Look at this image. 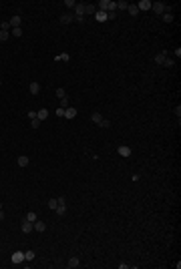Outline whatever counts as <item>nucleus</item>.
<instances>
[{
    "mask_svg": "<svg viewBox=\"0 0 181 269\" xmlns=\"http://www.w3.org/2000/svg\"><path fill=\"white\" fill-rule=\"evenodd\" d=\"M97 10L101 12H115L117 10V2H113V0H99V4H97Z\"/></svg>",
    "mask_w": 181,
    "mask_h": 269,
    "instance_id": "obj_1",
    "label": "nucleus"
},
{
    "mask_svg": "<svg viewBox=\"0 0 181 269\" xmlns=\"http://www.w3.org/2000/svg\"><path fill=\"white\" fill-rule=\"evenodd\" d=\"M151 10L155 12V14H159V16H161L163 12L167 10V4H165V2H161V0H159V2H153V4H151Z\"/></svg>",
    "mask_w": 181,
    "mask_h": 269,
    "instance_id": "obj_2",
    "label": "nucleus"
},
{
    "mask_svg": "<svg viewBox=\"0 0 181 269\" xmlns=\"http://www.w3.org/2000/svg\"><path fill=\"white\" fill-rule=\"evenodd\" d=\"M10 261L14 263V265L24 263V253H22V251H14V253H12V257H10Z\"/></svg>",
    "mask_w": 181,
    "mask_h": 269,
    "instance_id": "obj_3",
    "label": "nucleus"
},
{
    "mask_svg": "<svg viewBox=\"0 0 181 269\" xmlns=\"http://www.w3.org/2000/svg\"><path fill=\"white\" fill-rule=\"evenodd\" d=\"M20 231H22V233H32V231H34V223H30V221L24 219L22 225H20Z\"/></svg>",
    "mask_w": 181,
    "mask_h": 269,
    "instance_id": "obj_4",
    "label": "nucleus"
},
{
    "mask_svg": "<svg viewBox=\"0 0 181 269\" xmlns=\"http://www.w3.org/2000/svg\"><path fill=\"white\" fill-rule=\"evenodd\" d=\"M60 22H62V24H70V22H75V14H70V12H65V14L60 16Z\"/></svg>",
    "mask_w": 181,
    "mask_h": 269,
    "instance_id": "obj_5",
    "label": "nucleus"
},
{
    "mask_svg": "<svg viewBox=\"0 0 181 269\" xmlns=\"http://www.w3.org/2000/svg\"><path fill=\"white\" fill-rule=\"evenodd\" d=\"M151 0H141V2H137V8L139 10H151Z\"/></svg>",
    "mask_w": 181,
    "mask_h": 269,
    "instance_id": "obj_6",
    "label": "nucleus"
},
{
    "mask_svg": "<svg viewBox=\"0 0 181 269\" xmlns=\"http://www.w3.org/2000/svg\"><path fill=\"white\" fill-rule=\"evenodd\" d=\"M117 153H119L121 157H131V149H129L127 145H121L119 149H117Z\"/></svg>",
    "mask_w": 181,
    "mask_h": 269,
    "instance_id": "obj_7",
    "label": "nucleus"
},
{
    "mask_svg": "<svg viewBox=\"0 0 181 269\" xmlns=\"http://www.w3.org/2000/svg\"><path fill=\"white\" fill-rule=\"evenodd\" d=\"M45 229H46V223H45V221H40V219H36V221H34V231H36V233H42Z\"/></svg>",
    "mask_w": 181,
    "mask_h": 269,
    "instance_id": "obj_8",
    "label": "nucleus"
},
{
    "mask_svg": "<svg viewBox=\"0 0 181 269\" xmlns=\"http://www.w3.org/2000/svg\"><path fill=\"white\" fill-rule=\"evenodd\" d=\"M8 22H10V26H12V28H18V26H20V22H22V18H20L18 14H14V16H12L10 20H8Z\"/></svg>",
    "mask_w": 181,
    "mask_h": 269,
    "instance_id": "obj_9",
    "label": "nucleus"
},
{
    "mask_svg": "<svg viewBox=\"0 0 181 269\" xmlns=\"http://www.w3.org/2000/svg\"><path fill=\"white\" fill-rule=\"evenodd\" d=\"M77 117V109H73V107H68V109H65V119H75Z\"/></svg>",
    "mask_w": 181,
    "mask_h": 269,
    "instance_id": "obj_10",
    "label": "nucleus"
},
{
    "mask_svg": "<svg viewBox=\"0 0 181 269\" xmlns=\"http://www.w3.org/2000/svg\"><path fill=\"white\" fill-rule=\"evenodd\" d=\"M46 117H48V109H40V111H36V119H38V121H45Z\"/></svg>",
    "mask_w": 181,
    "mask_h": 269,
    "instance_id": "obj_11",
    "label": "nucleus"
},
{
    "mask_svg": "<svg viewBox=\"0 0 181 269\" xmlns=\"http://www.w3.org/2000/svg\"><path fill=\"white\" fill-rule=\"evenodd\" d=\"M28 90H30V94H38V92H40V84H38V82H30Z\"/></svg>",
    "mask_w": 181,
    "mask_h": 269,
    "instance_id": "obj_12",
    "label": "nucleus"
},
{
    "mask_svg": "<svg viewBox=\"0 0 181 269\" xmlns=\"http://www.w3.org/2000/svg\"><path fill=\"white\" fill-rule=\"evenodd\" d=\"M90 119H93V123H95V124H101V121L105 119V117H103L101 112H93V114H90Z\"/></svg>",
    "mask_w": 181,
    "mask_h": 269,
    "instance_id": "obj_13",
    "label": "nucleus"
},
{
    "mask_svg": "<svg viewBox=\"0 0 181 269\" xmlns=\"http://www.w3.org/2000/svg\"><path fill=\"white\" fill-rule=\"evenodd\" d=\"M161 20L167 22V24H171V22H173V14H171V12H163V14H161Z\"/></svg>",
    "mask_w": 181,
    "mask_h": 269,
    "instance_id": "obj_14",
    "label": "nucleus"
},
{
    "mask_svg": "<svg viewBox=\"0 0 181 269\" xmlns=\"http://www.w3.org/2000/svg\"><path fill=\"white\" fill-rule=\"evenodd\" d=\"M95 18H97L99 22H105V20H107V12H101V10H97V12H95Z\"/></svg>",
    "mask_w": 181,
    "mask_h": 269,
    "instance_id": "obj_15",
    "label": "nucleus"
},
{
    "mask_svg": "<svg viewBox=\"0 0 181 269\" xmlns=\"http://www.w3.org/2000/svg\"><path fill=\"white\" fill-rule=\"evenodd\" d=\"M55 211H57V215H65L67 213V203H58V207Z\"/></svg>",
    "mask_w": 181,
    "mask_h": 269,
    "instance_id": "obj_16",
    "label": "nucleus"
},
{
    "mask_svg": "<svg viewBox=\"0 0 181 269\" xmlns=\"http://www.w3.org/2000/svg\"><path fill=\"white\" fill-rule=\"evenodd\" d=\"M95 12H97L95 4H85V14H95Z\"/></svg>",
    "mask_w": 181,
    "mask_h": 269,
    "instance_id": "obj_17",
    "label": "nucleus"
},
{
    "mask_svg": "<svg viewBox=\"0 0 181 269\" xmlns=\"http://www.w3.org/2000/svg\"><path fill=\"white\" fill-rule=\"evenodd\" d=\"M16 163H18V167H28V157H26V155H22V157H18V161H16Z\"/></svg>",
    "mask_w": 181,
    "mask_h": 269,
    "instance_id": "obj_18",
    "label": "nucleus"
},
{
    "mask_svg": "<svg viewBox=\"0 0 181 269\" xmlns=\"http://www.w3.org/2000/svg\"><path fill=\"white\" fill-rule=\"evenodd\" d=\"M79 263H80V261H79L77 257H70V259H68V263H67V265H68L70 269H75V267H79Z\"/></svg>",
    "mask_w": 181,
    "mask_h": 269,
    "instance_id": "obj_19",
    "label": "nucleus"
},
{
    "mask_svg": "<svg viewBox=\"0 0 181 269\" xmlns=\"http://www.w3.org/2000/svg\"><path fill=\"white\" fill-rule=\"evenodd\" d=\"M167 52H159L157 56H155V62H157V64H163V62H165V58H167Z\"/></svg>",
    "mask_w": 181,
    "mask_h": 269,
    "instance_id": "obj_20",
    "label": "nucleus"
},
{
    "mask_svg": "<svg viewBox=\"0 0 181 269\" xmlns=\"http://www.w3.org/2000/svg\"><path fill=\"white\" fill-rule=\"evenodd\" d=\"M127 10H129V14H131V16H137V14H139L137 4H129V8H127Z\"/></svg>",
    "mask_w": 181,
    "mask_h": 269,
    "instance_id": "obj_21",
    "label": "nucleus"
},
{
    "mask_svg": "<svg viewBox=\"0 0 181 269\" xmlns=\"http://www.w3.org/2000/svg\"><path fill=\"white\" fill-rule=\"evenodd\" d=\"M117 8H119V10H127V8H129V2H127V0H119V2H117Z\"/></svg>",
    "mask_w": 181,
    "mask_h": 269,
    "instance_id": "obj_22",
    "label": "nucleus"
},
{
    "mask_svg": "<svg viewBox=\"0 0 181 269\" xmlns=\"http://www.w3.org/2000/svg\"><path fill=\"white\" fill-rule=\"evenodd\" d=\"M55 60H57V62H58V60H65V62H68V60H70V56H68L67 52H62V54H57V56H55Z\"/></svg>",
    "mask_w": 181,
    "mask_h": 269,
    "instance_id": "obj_23",
    "label": "nucleus"
},
{
    "mask_svg": "<svg viewBox=\"0 0 181 269\" xmlns=\"http://www.w3.org/2000/svg\"><path fill=\"white\" fill-rule=\"evenodd\" d=\"M10 34L14 36V38H20V36H22V28H20V26H18V28H12Z\"/></svg>",
    "mask_w": 181,
    "mask_h": 269,
    "instance_id": "obj_24",
    "label": "nucleus"
},
{
    "mask_svg": "<svg viewBox=\"0 0 181 269\" xmlns=\"http://www.w3.org/2000/svg\"><path fill=\"white\" fill-rule=\"evenodd\" d=\"M24 219H26V221H30V223H34V221H36L38 217H36V213H32V211H30V213H26V215H24Z\"/></svg>",
    "mask_w": 181,
    "mask_h": 269,
    "instance_id": "obj_25",
    "label": "nucleus"
},
{
    "mask_svg": "<svg viewBox=\"0 0 181 269\" xmlns=\"http://www.w3.org/2000/svg\"><path fill=\"white\" fill-rule=\"evenodd\" d=\"M57 207H58V199H48V209H52V211H55Z\"/></svg>",
    "mask_w": 181,
    "mask_h": 269,
    "instance_id": "obj_26",
    "label": "nucleus"
},
{
    "mask_svg": "<svg viewBox=\"0 0 181 269\" xmlns=\"http://www.w3.org/2000/svg\"><path fill=\"white\" fill-rule=\"evenodd\" d=\"M10 38V30H0V40H8Z\"/></svg>",
    "mask_w": 181,
    "mask_h": 269,
    "instance_id": "obj_27",
    "label": "nucleus"
},
{
    "mask_svg": "<svg viewBox=\"0 0 181 269\" xmlns=\"http://www.w3.org/2000/svg\"><path fill=\"white\" fill-rule=\"evenodd\" d=\"M34 259V251H24V261H32Z\"/></svg>",
    "mask_w": 181,
    "mask_h": 269,
    "instance_id": "obj_28",
    "label": "nucleus"
},
{
    "mask_svg": "<svg viewBox=\"0 0 181 269\" xmlns=\"http://www.w3.org/2000/svg\"><path fill=\"white\" fill-rule=\"evenodd\" d=\"M163 67H167V68H173V67H175V62H173V58H165V62H163Z\"/></svg>",
    "mask_w": 181,
    "mask_h": 269,
    "instance_id": "obj_29",
    "label": "nucleus"
},
{
    "mask_svg": "<svg viewBox=\"0 0 181 269\" xmlns=\"http://www.w3.org/2000/svg\"><path fill=\"white\" fill-rule=\"evenodd\" d=\"M40 123H42V121H38V119H30V127H32V129H38Z\"/></svg>",
    "mask_w": 181,
    "mask_h": 269,
    "instance_id": "obj_30",
    "label": "nucleus"
},
{
    "mask_svg": "<svg viewBox=\"0 0 181 269\" xmlns=\"http://www.w3.org/2000/svg\"><path fill=\"white\" fill-rule=\"evenodd\" d=\"M57 97H58V99H65V97H67L65 89H60V87H58V89H57Z\"/></svg>",
    "mask_w": 181,
    "mask_h": 269,
    "instance_id": "obj_31",
    "label": "nucleus"
},
{
    "mask_svg": "<svg viewBox=\"0 0 181 269\" xmlns=\"http://www.w3.org/2000/svg\"><path fill=\"white\" fill-rule=\"evenodd\" d=\"M99 127H101V129H109V127H111V121H107V119H103Z\"/></svg>",
    "mask_w": 181,
    "mask_h": 269,
    "instance_id": "obj_32",
    "label": "nucleus"
},
{
    "mask_svg": "<svg viewBox=\"0 0 181 269\" xmlns=\"http://www.w3.org/2000/svg\"><path fill=\"white\" fill-rule=\"evenodd\" d=\"M60 109H68V97L60 99Z\"/></svg>",
    "mask_w": 181,
    "mask_h": 269,
    "instance_id": "obj_33",
    "label": "nucleus"
},
{
    "mask_svg": "<svg viewBox=\"0 0 181 269\" xmlns=\"http://www.w3.org/2000/svg\"><path fill=\"white\" fill-rule=\"evenodd\" d=\"M65 6H67V8H75L77 2H75V0H65Z\"/></svg>",
    "mask_w": 181,
    "mask_h": 269,
    "instance_id": "obj_34",
    "label": "nucleus"
},
{
    "mask_svg": "<svg viewBox=\"0 0 181 269\" xmlns=\"http://www.w3.org/2000/svg\"><path fill=\"white\" fill-rule=\"evenodd\" d=\"M10 22H0V30H10Z\"/></svg>",
    "mask_w": 181,
    "mask_h": 269,
    "instance_id": "obj_35",
    "label": "nucleus"
},
{
    "mask_svg": "<svg viewBox=\"0 0 181 269\" xmlns=\"http://www.w3.org/2000/svg\"><path fill=\"white\" fill-rule=\"evenodd\" d=\"M57 117H65V109L58 107V109H57Z\"/></svg>",
    "mask_w": 181,
    "mask_h": 269,
    "instance_id": "obj_36",
    "label": "nucleus"
},
{
    "mask_svg": "<svg viewBox=\"0 0 181 269\" xmlns=\"http://www.w3.org/2000/svg\"><path fill=\"white\" fill-rule=\"evenodd\" d=\"M175 114H177V119H179V117H181V107H179V104H177V107H175Z\"/></svg>",
    "mask_w": 181,
    "mask_h": 269,
    "instance_id": "obj_37",
    "label": "nucleus"
},
{
    "mask_svg": "<svg viewBox=\"0 0 181 269\" xmlns=\"http://www.w3.org/2000/svg\"><path fill=\"white\" fill-rule=\"evenodd\" d=\"M28 119H36V111H30V112H28Z\"/></svg>",
    "mask_w": 181,
    "mask_h": 269,
    "instance_id": "obj_38",
    "label": "nucleus"
},
{
    "mask_svg": "<svg viewBox=\"0 0 181 269\" xmlns=\"http://www.w3.org/2000/svg\"><path fill=\"white\" fill-rule=\"evenodd\" d=\"M2 219H4V213H2V209H0V221H2Z\"/></svg>",
    "mask_w": 181,
    "mask_h": 269,
    "instance_id": "obj_39",
    "label": "nucleus"
}]
</instances>
